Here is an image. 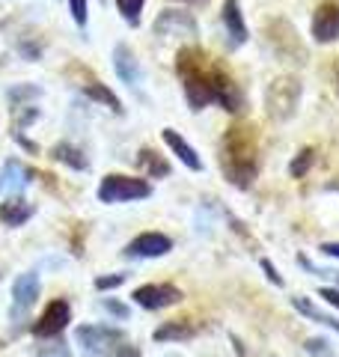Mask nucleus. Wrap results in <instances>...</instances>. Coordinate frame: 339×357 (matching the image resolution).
<instances>
[{
	"label": "nucleus",
	"instance_id": "nucleus-1",
	"mask_svg": "<svg viewBox=\"0 0 339 357\" xmlns=\"http://www.w3.org/2000/svg\"><path fill=\"white\" fill-rule=\"evenodd\" d=\"M176 75L182 77L185 102L188 107L199 114L211 102H218L223 110L239 114L244 107V96L239 84L229 77V72L220 69L218 63L209 60V54L202 48H182L176 54Z\"/></svg>",
	"mask_w": 339,
	"mask_h": 357
},
{
	"label": "nucleus",
	"instance_id": "nucleus-2",
	"mask_svg": "<svg viewBox=\"0 0 339 357\" xmlns=\"http://www.w3.org/2000/svg\"><path fill=\"white\" fill-rule=\"evenodd\" d=\"M220 170L235 188H250L259 173V134L250 122H239L220 140Z\"/></svg>",
	"mask_w": 339,
	"mask_h": 357
},
{
	"label": "nucleus",
	"instance_id": "nucleus-3",
	"mask_svg": "<svg viewBox=\"0 0 339 357\" xmlns=\"http://www.w3.org/2000/svg\"><path fill=\"white\" fill-rule=\"evenodd\" d=\"M75 342L86 357H107L126 342V331L110 325H81L75 331Z\"/></svg>",
	"mask_w": 339,
	"mask_h": 357
},
{
	"label": "nucleus",
	"instance_id": "nucleus-4",
	"mask_svg": "<svg viewBox=\"0 0 339 357\" xmlns=\"http://www.w3.org/2000/svg\"><path fill=\"white\" fill-rule=\"evenodd\" d=\"M149 197H152V185L137 176L110 173L101 178V185H98V199L107 206L110 203H134V199H149Z\"/></svg>",
	"mask_w": 339,
	"mask_h": 357
},
{
	"label": "nucleus",
	"instance_id": "nucleus-5",
	"mask_svg": "<svg viewBox=\"0 0 339 357\" xmlns=\"http://www.w3.org/2000/svg\"><path fill=\"white\" fill-rule=\"evenodd\" d=\"M301 102V84L295 77H280V81H271L268 93H265V107L271 119H289L295 114V107Z\"/></svg>",
	"mask_w": 339,
	"mask_h": 357
},
{
	"label": "nucleus",
	"instance_id": "nucleus-6",
	"mask_svg": "<svg viewBox=\"0 0 339 357\" xmlns=\"http://www.w3.org/2000/svg\"><path fill=\"white\" fill-rule=\"evenodd\" d=\"M69 321H72L69 301L54 298L51 304L42 310V316L33 321V337L36 340H60V333L69 328Z\"/></svg>",
	"mask_w": 339,
	"mask_h": 357
},
{
	"label": "nucleus",
	"instance_id": "nucleus-7",
	"mask_svg": "<svg viewBox=\"0 0 339 357\" xmlns=\"http://www.w3.org/2000/svg\"><path fill=\"white\" fill-rule=\"evenodd\" d=\"M39 289H42V283H39V274L36 271L18 274L15 283H13V307H9V319H13V321L24 319L27 312L33 310V304H36Z\"/></svg>",
	"mask_w": 339,
	"mask_h": 357
},
{
	"label": "nucleus",
	"instance_id": "nucleus-8",
	"mask_svg": "<svg viewBox=\"0 0 339 357\" xmlns=\"http://www.w3.org/2000/svg\"><path fill=\"white\" fill-rule=\"evenodd\" d=\"M131 301L143 310H167L182 301V289H176L173 283H146L134 289Z\"/></svg>",
	"mask_w": 339,
	"mask_h": 357
},
{
	"label": "nucleus",
	"instance_id": "nucleus-9",
	"mask_svg": "<svg viewBox=\"0 0 339 357\" xmlns=\"http://www.w3.org/2000/svg\"><path fill=\"white\" fill-rule=\"evenodd\" d=\"M170 250H173V241L164 232H140L137 238L126 244L122 256H128V259H161Z\"/></svg>",
	"mask_w": 339,
	"mask_h": 357
},
{
	"label": "nucleus",
	"instance_id": "nucleus-10",
	"mask_svg": "<svg viewBox=\"0 0 339 357\" xmlns=\"http://www.w3.org/2000/svg\"><path fill=\"white\" fill-rule=\"evenodd\" d=\"M312 39L319 45H331L339 39V3L327 0L312 13Z\"/></svg>",
	"mask_w": 339,
	"mask_h": 357
},
{
	"label": "nucleus",
	"instance_id": "nucleus-11",
	"mask_svg": "<svg viewBox=\"0 0 339 357\" xmlns=\"http://www.w3.org/2000/svg\"><path fill=\"white\" fill-rule=\"evenodd\" d=\"M155 33L161 36H197V21L188 13H176V9H164L161 15L155 18Z\"/></svg>",
	"mask_w": 339,
	"mask_h": 357
},
{
	"label": "nucleus",
	"instance_id": "nucleus-12",
	"mask_svg": "<svg viewBox=\"0 0 339 357\" xmlns=\"http://www.w3.org/2000/svg\"><path fill=\"white\" fill-rule=\"evenodd\" d=\"M113 69H116L119 81L128 84V86H140L143 81V72H140V63L134 57V51L128 48L126 42H119L116 48H113Z\"/></svg>",
	"mask_w": 339,
	"mask_h": 357
},
{
	"label": "nucleus",
	"instance_id": "nucleus-13",
	"mask_svg": "<svg viewBox=\"0 0 339 357\" xmlns=\"http://www.w3.org/2000/svg\"><path fill=\"white\" fill-rule=\"evenodd\" d=\"M33 215H36V206L27 203L21 194H9L0 203V223H6V227H24Z\"/></svg>",
	"mask_w": 339,
	"mask_h": 357
},
{
	"label": "nucleus",
	"instance_id": "nucleus-14",
	"mask_svg": "<svg viewBox=\"0 0 339 357\" xmlns=\"http://www.w3.org/2000/svg\"><path fill=\"white\" fill-rule=\"evenodd\" d=\"M220 21H223L226 36H229V42L235 48L247 42V24H244V13H241L239 0H226L223 9H220Z\"/></svg>",
	"mask_w": 339,
	"mask_h": 357
},
{
	"label": "nucleus",
	"instance_id": "nucleus-15",
	"mask_svg": "<svg viewBox=\"0 0 339 357\" xmlns=\"http://www.w3.org/2000/svg\"><path fill=\"white\" fill-rule=\"evenodd\" d=\"M161 134H164V143H167L170 149H173V155H176V158L188 167V170H194V173H199V170H202V158L197 155V149L190 146V143H188V140H185L176 128H164Z\"/></svg>",
	"mask_w": 339,
	"mask_h": 357
},
{
	"label": "nucleus",
	"instance_id": "nucleus-16",
	"mask_svg": "<svg viewBox=\"0 0 339 357\" xmlns=\"http://www.w3.org/2000/svg\"><path fill=\"white\" fill-rule=\"evenodd\" d=\"M30 178H33V170H27L24 164H21L18 158H13V161H6V167H3V176H0V188H13V194H18L21 188H27L30 185Z\"/></svg>",
	"mask_w": 339,
	"mask_h": 357
},
{
	"label": "nucleus",
	"instance_id": "nucleus-17",
	"mask_svg": "<svg viewBox=\"0 0 339 357\" xmlns=\"http://www.w3.org/2000/svg\"><path fill=\"white\" fill-rule=\"evenodd\" d=\"M190 337H197V325H188V321H167L152 333L155 342H179Z\"/></svg>",
	"mask_w": 339,
	"mask_h": 357
},
{
	"label": "nucleus",
	"instance_id": "nucleus-18",
	"mask_svg": "<svg viewBox=\"0 0 339 357\" xmlns=\"http://www.w3.org/2000/svg\"><path fill=\"white\" fill-rule=\"evenodd\" d=\"M292 307H295L298 312H303V316H307V319L319 321V325H324V328H331V331H336V333H339V321H336L333 316H327V312H322L319 307L312 304L310 298H303V295H295V298H292Z\"/></svg>",
	"mask_w": 339,
	"mask_h": 357
},
{
	"label": "nucleus",
	"instance_id": "nucleus-19",
	"mask_svg": "<svg viewBox=\"0 0 339 357\" xmlns=\"http://www.w3.org/2000/svg\"><path fill=\"white\" fill-rule=\"evenodd\" d=\"M51 155L56 161H63V164H69L72 170H89V161H86V155L77 149V146H72V143H56V146L51 149Z\"/></svg>",
	"mask_w": 339,
	"mask_h": 357
},
{
	"label": "nucleus",
	"instance_id": "nucleus-20",
	"mask_svg": "<svg viewBox=\"0 0 339 357\" xmlns=\"http://www.w3.org/2000/svg\"><path fill=\"white\" fill-rule=\"evenodd\" d=\"M137 164L143 167L149 176H155V178H164V176H170V164L158 155L155 149H149V146H143L140 149V155H137Z\"/></svg>",
	"mask_w": 339,
	"mask_h": 357
},
{
	"label": "nucleus",
	"instance_id": "nucleus-21",
	"mask_svg": "<svg viewBox=\"0 0 339 357\" xmlns=\"http://www.w3.org/2000/svg\"><path fill=\"white\" fill-rule=\"evenodd\" d=\"M84 96H86V98H93V102L107 105V107L113 110V114H122V110H126V107H122V102H119V98L113 96V93H110V89H107L105 84H98V81L86 84V86H84Z\"/></svg>",
	"mask_w": 339,
	"mask_h": 357
},
{
	"label": "nucleus",
	"instance_id": "nucleus-22",
	"mask_svg": "<svg viewBox=\"0 0 339 357\" xmlns=\"http://www.w3.org/2000/svg\"><path fill=\"white\" fill-rule=\"evenodd\" d=\"M312 161H315V149H312V146L301 149V152L295 155V158H292V164H289V176H292V178H303V176L310 173Z\"/></svg>",
	"mask_w": 339,
	"mask_h": 357
},
{
	"label": "nucleus",
	"instance_id": "nucleus-23",
	"mask_svg": "<svg viewBox=\"0 0 339 357\" xmlns=\"http://www.w3.org/2000/svg\"><path fill=\"white\" fill-rule=\"evenodd\" d=\"M143 3L146 0H116V9L126 24L131 27H140V15H143Z\"/></svg>",
	"mask_w": 339,
	"mask_h": 357
},
{
	"label": "nucleus",
	"instance_id": "nucleus-24",
	"mask_svg": "<svg viewBox=\"0 0 339 357\" xmlns=\"http://www.w3.org/2000/svg\"><path fill=\"white\" fill-rule=\"evenodd\" d=\"M312 357H333V351H331V342L327 340H319V337H312V340H307V345H303Z\"/></svg>",
	"mask_w": 339,
	"mask_h": 357
},
{
	"label": "nucleus",
	"instance_id": "nucleus-25",
	"mask_svg": "<svg viewBox=\"0 0 339 357\" xmlns=\"http://www.w3.org/2000/svg\"><path fill=\"white\" fill-rule=\"evenodd\" d=\"M126 283V274H105V277H96V289L98 292H107V289H116Z\"/></svg>",
	"mask_w": 339,
	"mask_h": 357
},
{
	"label": "nucleus",
	"instance_id": "nucleus-26",
	"mask_svg": "<svg viewBox=\"0 0 339 357\" xmlns=\"http://www.w3.org/2000/svg\"><path fill=\"white\" fill-rule=\"evenodd\" d=\"M101 310L110 312V316H116V319H128V312H131L126 304H119L116 298H105V301H101Z\"/></svg>",
	"mask_w": 339,
	"mask_h": 357
},
{
	"label": "nucleus",
	"instance_id": "nucleus-27",
	"mask_svg": "<svg viewBox=\"0 0 339 357\" xmlns=\"http://www.w3.org/2000/svg\"><path fill=\"white\" fill-rule=\"evenodd\" d=\"M69 9H72V18H75V24L77 27H86V0H69Z\"/></svg>",
	"mask_w": 339,
	"mask_h": 357
},
{
	"label": "nucleus",
	"instance_id": "nucleus-28",
	"mask_svg": "<svg viewBox=\"0 0 339 357\" xmlns=\"http://www.w3.org/2000/svg\"><path fill=\"white\" fill-rule=\"evenodd\" d=\"M39 357H69V349H66L63 340H60V342H51V349H48V345H42Z\"/></svg>",
	"mask_w": 339,
	"mask_h": 357
},
{
	"label": "nucleus",
	"instance_id": "nucleus-29",
	"mask_svg": "<svg viewBox=\"0 0 339 357\" xmlns=\"http://www.w3.org/2000/svg\"><path fill=\"white\" fill-rule=\"evenodd\" d=\"M259 268H262V271H265V277H268V280L274 283V286H282V277H280V271H277V268L271 265L268 259H262V262H259Z\"/></svg>",
	"mask_w": 339,
	"mask_h": 357
},
{
	"label": "nucleus",
	"instance_id": "nucleus-30",
	"mask_svg": "<svg viewBox=\"0 0 339 357\" xmlns=\"http://www.w3.org/2000/svg\"><path fill=\"white\" fill-rule=\"evenodd\" d=\"M319 298L339 310V289H327V286H324V289H319Z\"/></svg>",
	"mask_w": 339,
	"mask_h": 357
},
{
	"label": "nucleus",
	"instance_id": "nucleus-31",
	"mask_svg": "<svg viewBox=\"0 0 339 357\" xmlns=\"http://www.w3.org/2000/svg\"><path fill=\"white\" fill-rule=\"evenodd\" d=\"M116 357H140V349L137 345H131V342H122L116 349Z\"/></svg>",
	"mask_w": 339,
	"mask_h": 357
},
{
	"label": "nucleus",
	"instance_id": "nucleus-32",
	"mask_svg": "<svg viewBox=\"0 0 339 357\" xmlns=\"http://www.w3.org/2000/svg\"><path fill=\"white\" fill-rule=\"evenodd\" d=\"M322 253H324V256H333V259H339V241H324V244H322Z\"/></svg>",
	"mask_w": 339,
	"mask_h": 357
},
{
	"label": "nucleus",
	"instance_id": "nucleus-33",
	"mask_svg": "<svg viewBox=\"0 0 339 357\" xmlns=\"http://www.w3.org/2000/svg\"><path fill=\"white\" fill-rule=\"evenodd\" d=\"M336 93H339V63H336Z\"/></svg>",
	"mask_w": 339,
	"mask_h": 357
},
{
	"label": "nucleus",
	"instance_id": "nucleus-34",
	"mask_svg": "<svg viewBox=\"0 0 339 357\" xmlns=\"http://www.w3.org/2000/svg\"><path fill=\"white\" fill-rule=\"evenodd\" d=\"M179 3H199V0H179Z\"/></svg>",
	"mask_w": 339,
	"mask_h": 357
},
{
	"label": "nucleus",
	"instance_id": "nucleus-35",
	"mask_svg": "<svg viewBox=\"0 0 339 357\" xmlns=\"http://www.w3.org/2000/svg\"><path fill=\"white\" fill-rule=\"evenodd\" d=\"M167 357H179V354H167Z\"/></svg>",
	"mask_w": 339,
	"mask_h": 357
}]
</instances>
